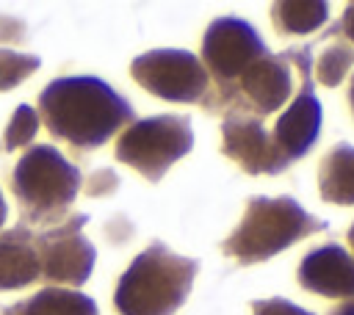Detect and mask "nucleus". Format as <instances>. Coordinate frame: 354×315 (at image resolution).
<instances>
[{
  "mask_svg": "<svg viewBox=\"0 0 354 315\" xmlns=\"http://www.w3.org/2000/svg\"><path fill=\"white\" fill-rule=\"evenodd\" d=\"M47 130L75 149H97L136 113L130 102L100 77H58L39 94Z\"/></svg>",
  "mask_w": 354,
  "mask_h": 315,
  "instance_id": "obj_1",
  "label": "nucleus"
},
{
  "mask_svg": "<svg viewBox=\"0 0 354 315\" xmlns=\"http://www.w3.org/2000/svg\"><path fill=\"white\" fill-rule=\"evenodd\" d=\"M196 271V260L183 257L166 243L155 240L138 257H133L130 268L122 274L113 293V307L119 315H171L185 304Z\"/></svg>",
  "mask_w": 354,
  "mask_h": 315,
  "instance_id": "obj_2",
  "label": "nucleus"
},
{
  "mask_svg": "<svg viewBox=\"0 0 354 315\" xmlns=\"http://www.w3.org/2000/svg\"><path fill=\"white\" fill-rule=\"evenodd\" d=\"M324 229L326 221L310 216L293 196H252L241 224L221 249L241 265H252Z\"/></svg>",
  "mask_w": 354,
  "mask_h": 315,
  "instance_id": "obj_3",
  "label": "nucleus"
},
{
  "mask_svg": "<svg viewBox=\"0 0 354 315\" xmlns=\"http://www.w3.org/2000/svg\"><path fill=\"white\" fill-rule=\"evenodd\" d=\"M268 55V47L257 36V30L241 19V17H216L205 36H202V66L207 77L216 80V91L207 94L205 111L218 113V111H235L243 108L241 94H238V77L243 75L246 66H252L257 58Z\"/></svg>",
  "mask_w": 354,
  "mask_h": 315,
  "instance_id": "obj_4",
  "label": "nucleus"
},
{
  "mask_svg": "<svg viewBox=\"0 0 354 315\" xmlns=\"http://www.w3.org/2000/svg\"><path fill=\"white\" fill-rule=\"evenodd\" d=\"M194 146L188 116L160 113L133 122L116 141V160L133 166L149 182H158L171 163L185 158Z\"/></svg>",
  "mask_w": 354,
  "mask_h": 315,
  "instance_id": "obj_5",
  "label": "nucleus"
},
{
  "mask_svg": "<svg viewBox=\"0 0 354 315\" xmlns=\"http://www.w3.org/2000/svg\"><path fill=\"white\" fill-rule=\"evenodd\" d=\"M14 191L28 216L47 218L66 210L80 191V171L50 144L30 146L14 169Z\"/></svg>",
  "mask_w": 354,
  "mask_h": 315,
  "instance_id": "obj_6",
  "label": "nucleus"
},
{
  "mask_svg": "<svg viewBox=\"0 0 354 315\" xmlns=\"http://www.w3.org/2000/svg\"><path fill=\"white\" fill-rule=\"evenodd\" d=\"M133 80L166 99V102H202L210 91V77L202 66V61L188 50H149L133 58L130 64Z\"/></svg>",
  "mask_w": 354,
  "mask_h": 315,
  "instance_id": "obj_7",
  "label": "nucleus"
},
{
  "mask_svg": "<svg viewBox=\"0 0 354 315\" xmlns=\"http://www.w3.org/2000/svg\"><path fill=\"white\" fill-rule=\"evenodd\" d=\"M290 66H296L301 86L288 105V111L274 124V144L277 149L293 163L310 152V146L321 135V102L315 97V80H313V52L310 47H290L285 50Z\"/></svg>",
  "mask_w": 354,
  "mask_h": 315,
  "instance_id": "obj_8",
  "label": "nucleus"
},
{
  "mask_svg": "<svg viewBox=\"0 0 354 315\" xmlns=\"http://www.w3.org/2000/svg\"><path fill=\"white\" fill-rule=\"evenodd\" d=\"M221 152L246 174H279L290 166V160L277 149L271 133L263 127V119L243 108L224 113Z\"/></svg>",
  "mask_w": 354,
  "mask_h": 315,
  "instance_id": "obj_9",
  "label": "nucleus"
},
{
  "mask_svg": "<svg viewBox=\"0 0 354 315\" xmlns=\"http://www.w3.org/2000/svg\"><path fill=\"white\" fill-rule=\"evenodd\" d=\"M86 216H75L58 229L44 232L36 240L39 260H41V274L53 282H69V285H83L91 276L94 268V246L80 235V227L86 224Z\"/></svg>",
  "mask_w": 354,
  "mask_h": 315,
  "instance_id": "obj_10",
  "label": "nucleus"
},
{
  "mask_svg": "<svg viewBox=\"0 0 354 315\" xmlns=\"http://www.w3.org/2000/svg\"><path fill=\"white\" fill-rule=\"evenodd\" d=\"M235 86H238L243 111H249L260 119L279 111L293 91V72H290V61H288L285 50L277 55L268 52V55L257 58L252 66L243 69V75L238 77Z\"/></svg>",
  "mask_w": 354,
  "mask_h": 315,
  "instance_id": "obj_11",
  "label": "nucleus"
},
{
  "mask_svg": "<svg viewBox=\"0 0 354 315\" xmlns=\"http://www.w3.org/2000/svg\"><path fill=\"white\" fill-rule=\"evenodd\" d=\"M296 279L304 290L324 298L354 301V257L337 243H324L307 251L299 262Z\"/></svg>",
  "mask_w": 354,
  "mask_h": 315,
  "instance_id": "obj_12",
  "label": "nucleus"
},
{
  "mask_svg": "<svg viewBox=\"0 0 354 315\" xmlns=\"http://www.w3.org/2000/svg\"><path fill=\"white\" fill-rule=\"evenodd\" d=\"M41 260L33 235L25 229L6 232L0 238V290H19L39 279Z\"/></svg>",
  "mask_w": 354,
  "mask_h": 315,
  "instance_id": "obj_13",
  "label": "nucleus"
},
{
  "mask_svg": "<svg viewBox=\"0 0 354 315\" xmlns=\"http://www.w3.org/2000/svg\"><path fill=\"white\" fill-rule=\"evenodd\" d=\"M318 191L329 204H354V146L335 144L318 166Z\"/></svg>",
  "mask_w": 354,
  "mask_h": 315,
  "instance_id": "obj_14",
  "label": "nucleus"
},
{
  "mask_svg": "<svg viewBox=\"0 0 354 315\" xmlns=\"http://www.w3.org/2000/svg\"><path fill=\"white\" fill-rule=\"evenodd\" d=\"M329 19V6L321 0H279L271 6V22L282 36H307Z\"/></svg>",
  "mask_w": 354,
  "mask_h": 315,
  "instance_id": "obj_15",
  "label": "nucleus"
},
{
  "mask_svg": "<svg viewBox=\"0 0 354 315\" xmlns=\"http://www.w3.org/2000/svg\"><path fill=\"white\" fill-rule=\"evenodd\" d=\"M22 315H97V304L77 290L44 287L22 304Z\"/></svg>",
  "mask_w": 354,
  "mask_h": 315,
  "instance_id": "obj_16",
  "label": "nucleus"
},
{
  "mask_svg": "<svg viewBox=\"0 0 354 315\" xmlns=\"http://www.w3.org/2000/svg\"><path fill=\"white\" fill-rule=\"evenodd\" d=\"M354 66V47L346 41H332L315 61V80L324 86H340L348 69Z\"/></svg>",
  "mask_w": 354,
  "mask_h": 315,
  "instance_id": "obj_17",
  "label": "nucleus"
},
{
  "mask_svg": "<svg viewBox=\"0 0 354 315\" xmlns=\"http://www.w3.org/2000/svg\"><path fill=\"white\" fill-rule=\"evenodd\" d=\"M39 64L41 61L36 55H19L11 50H0V91L19 86L30 72L39 69Z\"/></svg>",
  "mask_w": 354,
  "mask_h": 315,
  "instance_id": "obj_18",
  "label": "nucleus"
},
{
  "mask_svg": "<svg viewBox=\"0 0 354 315\" xmlns=\"http://www.w3.org/2000/svg\"><path fill=\"white\" fill-rule=\"evenodd\" d=\"M39 133V113L30 108V105H19L6 127V146L14 149V146H25L33 141V135Z\"/></svg>",
  "mask_w": 354,
  "mask_h": 315,
  "instance_id": "obj_19",
  "label": "nucleus"
},
{
  "mask_svg": "<svg viewBox=\"0 0 354 315\" xmlns=\"http://www.w3.org/2000/svg\"><path fill=\"white\" fill-rule=\"evenodd\" d=\"M252 315H313V312L296 307L288 298H257L252 301Z\"/></svg>",
  "mask_w": 354,
  "mask_h": 315,
  "instance_id": "obj_20",
  "label": "nucleus"
},
{
  "mask_svg": "<svg viewBox=\"0 0 354 315\" xmlns=\"http://www.w3.org/2000/svg\"><path fill=\"white\" fill-rule=\"evenodd\" d=\"M116 185H119V177H116L111 169H100V171H94V174L88 177V193H91V196L111 193V191H116Z\"/></svg>",
  "mask_w": 354,
  "mask_h": 315,
  "instance_id": "obj_21",
  "label": "nucleus"
},
{
  "mask_svg": "<svg viewBox=\"0 0 354 315\" xmlns=\"http://www.w3.org/2000/svg\"><path fill=\"white\" fill-rule=\"evenodd\" d=\"M332 33H343V36L354 44V3H348L346 11H343V19L326 30V36H332Z\"/></svg>",
  "mask_w": 354,
  "mask_h": 315,
  "instance_id": "obj_22",
  "label": "nucleus"
},
{
  "mask_svg": "<svg viewBox=\"0 0 354 315\" xmlns=\"http://www.w3.org/2000/svg\"><path fill=\"white\" fill-rule=\"evenodd\" d=\"M14 25H19V22H11L8 17H0V39H14L11 36V28Z\"/></svg>",
  "mask_w": 354,
  "mask_h": 315,
  "instance_id": "obj_23",
  "label": "nucleus"
},
{
  "mask_svg": "<svg viewBox=\"0 0 354 315\" xmlns=\"http://www.w3.org/2000/svg\"><path fill=\"white\" fill-rule=\"evenodd\" d=\"M329 315H354V301H343V304H337Z\"/></svg>",
  "mask_w": 354,
  "mask_h": 315,
  "instance_id": "obj_24",
  "label": "nucleus"
},
{
  "mask_svg": "<svg viewBox=\"0 0 354 315\" xmlns=\"http://www.w3.org/2000/svg\"><path fill=\"white\" fill-rule=\"evenodd\" d=\"M348 102H351V113H354V77H351V86H348Z\"/></svg>",
  "mask_w": 354,
  "mask_h": 315,
  "instance_id": "obj_25",
  "label": "nucleus"
},
{
  "mask_svg": "<svg viewBox=\"0 0 354 315\" xmlns=\"http://www.w3.org/2000/svg\"><path fill=\"white\" fill-rule=\"evenodd\" d=\"M3 221H6V202H3V193H0V227H3Z\"/></svg>",
  "mask_w": 354,
  "mask_h": 315,
  "instance_id": "obj_26",
  "label": "nucleus"
},
{
  "mask_svg": "<svg viewBox=\"0 0 354 315\" xmlns=\"http://www.w3.org/2000/svg\"><path fill=\"white\" fill-rule=\"evenodd\" d=\"M348 246H351V249H354V224H351V227H348Z\"/></svg>",
  "mask_w": 354,
  "mask_h": 315,
  "instance_id": "obj_27",
  "label": "nucleus"
}]
</instances>
